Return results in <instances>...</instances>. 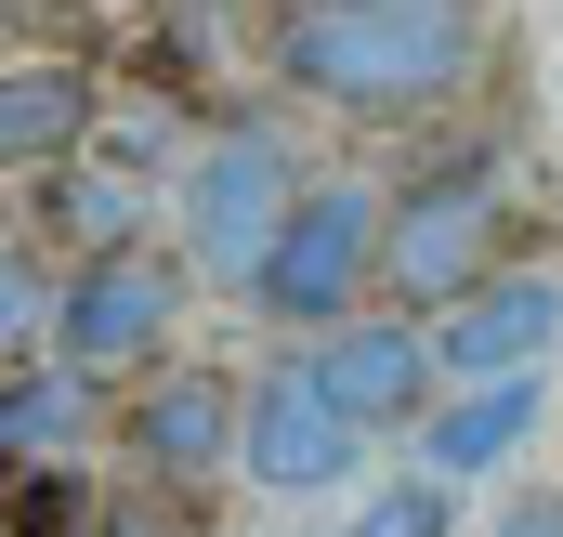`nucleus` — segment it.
Listing matches in <instances>:
<instances>
[{
    "label": "nucleus",
    "mask_w": 563,
    "mask_h": 537,
    "mask_svg": "<svg viewBox=\"0 0 563 537\" xmlns=\"http://www.w3.org/2000/svg\"><path fill=\"white\" fill-rule=\"evenodd\" d=\"M276 66L314 106L394 119V106H432V92L472 66V13H459V0H301L276 26Z\"/></svg>",
    "instance_id": "1"
},
{
    "label": "nucleus",
    "mask_w": 563,
    "mask_h": 537,
    "mask_svg": "<svg viewBox=\"0 0 563 537\" xmlns=\"http://www.w3.org/2000/svg\"><path fill=\"white\" fill-rule=\"evenodd\" d=\"M498 210H511V197H498V157H445L407 210H380V275H394L407 302H445V315H459V302L498 275Z\"/></svg>",
    "instance_id": "2"
},
{
    "label": "nucleus",
    "mask_w": 563,
    "mask_h": 537,
    "mask_svg": "<svg viewBox=\"0 0 563 537\" xmlns=\"http://www.w3.org/2000/svg\"><path fill=\"white\" fill-rule=\"evenodd\" d=\"M367 275H380V197H367V184H301V210L276 223L250 302L288 315V328H328V315H354Z\"/></svg>",
    "instance_id": "3"
},
{
    "label": "nucleus",
    "mask_w": 563,
    "mask_h": 537,
    "mask_svg": "<svg viewBox=\"0 0 563 537\" xmlns=\"http://www.w3.org/2000/svg\"><path fill=\"white\" fill-rule=\"evenodd\" d=\"M288 210H301V184H288V144H276V132H223L197 171H184V250H197V275L250 288Z\"/></svg>",
    "instance_id": "4"
},
{
    "label": "nucleus",
    "mask_w": 563,
    "mask_h": 537,
    "mask_svg": "<svg viewBox=\"0 0 563 537\" xmlns=\"http://www.w3.org/2000/svg\"><path fill=\"white\" fill-rule=\"evenodd\" d=\"M563 354V275H485L445 328H432V368L459 394H498V381H538Z\"/></svg>",
    "instance_id": "5"
},
{
    "label": "nucleus",
    "mask_w": 563,
    "mask_h": 537,
    "mask_svg": "<svg viewBox=\"0 0 563 537\" xmlns=\"http://www.w3.org/2000/svg\"><path fill=\"white\" fill-rule=\"evenodd\" d=\"M354 419L314 394V368H276L263 394L236 406V459H250V485H276V498H314V485H341L354 472Z\"/></svg>",
    "instance_id": "6"
},
{
    "label": "nucleus",
    "mask_w": 563,
    "mask_h": 537,
    "mask_svg": "<svg viewBox=\"0 0 563 537\" xmlns=\"http://www.w3.org/2000/svg\"><path fill=\"white\" fill-rule=\"evenodd\" d=\"M53 341H66V368H79V381L144 368V354L170 341V275L144 263V250H92V275L53 302Z\"/></svg>",
    "instance_id": "7"
},
{
    "label": "nucleus",
    "mask_w": 563,
    "mask_h": 537,
    "mask_svg": "<svg viewBox=\"0 0 563 537\" xmlns=\"http://www.w3.org/2000/svg\"><path fill=\"white\" fill-rule=\"evenodd\" d=\"M432 381H445V368H432V341L407 328V315H354V328L314 354V394L341 406L354 432H367V419H420Z\"/></svg>",
    "instance_id": "8"
},
{
    "label": "nucleus",
    "mask_w": 563,
    "mask_h": 537,
    "mask_svg": "<svg viewBox=\"0 0 563 537\" xmlns=\"http://www.w3.org/2000/svg\"><path fill=\"white\" fill-rule=\"evenodd\" d=\"M132 459L170 472V485H210V472L236 459V394H223L210 368H157L132 394Z\"/></svg>",
    "instance_id": "9"
},
{
    "label": "nucleus",
    "mask_w": 563,
    "mask_h": 537,
    "mask_svg": "<svg viewBox=\"0 0 563 537\" xmlns=\"http://www.w3.org/2000/svg\"><path fill=\"white\" fill-rule=\"evenodd\" d=\"M92 144V79L79 66H13L0 79V157L13 171H66Z\"/></svg>",
    "instance_id": "10"
},
{
    "label": "nucleus",
    "mask_w": 563,
    "mask_h": 537,
    "mask_svg": "<svg viewBox=\"0 0 563 537\" xmlns=\"http://www.w3.org/2000/svg\"><path fill=\"white\" fill-rule=\"evenodd\" d=\"M525 432H538V381L459 394V406H432V419H420V472H432V485H445V472H498Z\"/></svg>",
    "instance_id": "11"
},
{
    "label": "nucleus",
    "mask_w": 563,
    "mask_h": 537,
    "mask_svg": "<svg viewBox=\"0 0 563 537\" xmlns=\"http://www.w3.org/2000/svg\"><path fill=\"white\" fill-rule=\"evenodd\" d=\"M79 419H92V381H79V368H26V381H0V485H13V459L79 446Z\"/></svg>",
    "instance_id": "12"
},
{
    "label": "nucleus",
    "mask_w": 563,
    "mask_h": 537,
    "mask_svg": "<svg viewBox=\"0 0 563 537\" xmlns=\"http://www.w3.org/2000/svg\"><path fill=\"white\" fill-rule=\"evenodd\" d=\"M354 537H459V512H445L432 472H407V485H380V498L354 512Z\"/></svg>",
    "instance_id": "13"
},
{
    "label": "nucleus",
    "mask_w": 563,
    "mask_h": 537,
    "mask_svg": "<svg viewBox=\"0 0 563 537\" xmlns=\"http://www.w3.org/2000/svg\"><path fill=\"white\" fill-rule=\"evenodd\" d=\"M26 328H40V263H13V250H0V368L26 354Z\"/></svg>",
    "instance_id": "14"
},
{
    "label": "nucleus",
    "mask_w": 563,
    "mask_h": 537,
    "mask_svg": "<svg viewBox=\"0 0 563 537\" xmlns=\"http://www.w3.org/2000/svg\"><path fill=\"white\" fill-rule=\"evenodd\" d=\"M66 525V485H40V498H0V537H53Z\"/></svg>",
    "instance_id": "15"
},
{
    "label": "nucleus",
    "mask_w": 563,
    "mask_h": 537,
    "mask_svg": "<svg viewBox=\"0 0 563 537\" xmlns=\"http://www.w3.org/2000/svg\"><path fill=\"white\" fill-rule=\"evenodd\" d=\"M485 537H563V498H525V512H498Z\"/></svg>",
    "instance_id": "16"
},
{
    "label": "nucleus",
    "mask_w": 563,
    "mask_h": 537,
    "mask_svg": "<svg viewBox=\"0 0 563 537\" xmlns=\"http://www.w3.org/2000/svg\"><path fill=\"white\" fill-rule=\"evenodd\" d=\"M106 537H170V525H106Z\"/></svg>",
    "instance_id": "17"
}]
</instances>
